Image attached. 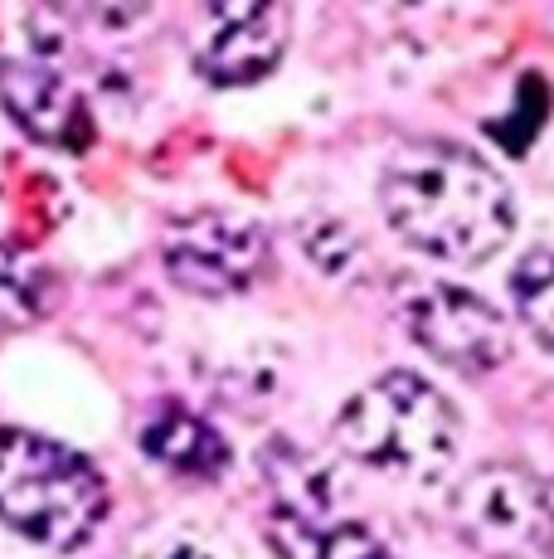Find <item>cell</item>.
I'll return each mask as SVG.
<instances>
[{"label": "cell", "instance_id": "52a82bcc", "mask_svg": "<svg viewBox=\"0 0 554 559\" xmlns=\"http://www.w3.org/2000/svg\"><path fill=\"white\" fill-rule=\"evenodd\" d=\"M287 39H292V10L287 5L229 10L195 49V73L215 88H253L282 69Z\"/></svg>", "mask_w": 554, "mask_h": 559}, {"label": "cell", "instance_id": "3957f363", "mask_svg": "<svg viewBox=\"0 0 554 559\" xmlns=\"http://www.w3.org/2000/svg\"><path fill=\"white\" fill-rule=\"evenodd\" d=\"M336 438L356 462L399 477H433L457 453V408L423 374L389 370L370 380L336 418Z\"/></svg>", "mask_w": 554, "mask_h": 559}, {"label": "cell", "instance_id": "4fadbf2b", "mask_svg": "<svg viewBox=\"0 0 554 559\" xmlns=\"http://www.w3.org/2000/svg\"><path fill=\"white\" fill-rule=\"evenodd\" d=\"M540 545L554 555V481L540 487Z\"/></svg>", "mask_w": 554, "mask_h": 559}, {"label": "cell", "instance_id": "7a4b0ae2", "mask_svg": "<svg viewBox=\"0 0 554 559\" xmlns=\"http://www.w3.org/2000/svg\"><path fill=\"white\" fill-rule=\"evenodd\" d=\"M108 515V481L83 453L35 428H0V521L29 545L79 550Z\"/></svg>", "mask_w": 554, "mask_h": 559}, {"label": "cell", "instance_id": "7c38bea8", "mask_svg": "<svg viewBox=\"0 0 554 559\" xmlns=\"http://www.w3.org/2000/svg\"><path fill=\"white\" fill-rule=\"evenodd\" d=\"M39 302V267L20 249H0V317L5 311H35Z\"/></svg>", "mask_w": 554, "mask_h": 559}, {"label": "cell", "instance_id": "5bb4252c", "mask_svg": "<svg viewBox=\"0 0 554 559\" xmlns=\"http://www.w3.org/2000/svg\"><path fill=\"white\" fill-rule=\"evenodd\" d=\"M166 559H215V555H205V550H195V545H180V550H170Z\"/></svg>", "mask_w": 554, "mask_h": 559}, {"label": "cell", "instance_id": "6da1fadb", "mask_svg": "<svg viewBox=\"0 0 554 559\" xmlns=\"http://www.w3.org/2000/svg\"><path fill=\"white\" fill-rule=\"evenodd\" d=\"M380 210L409 249L472 267L506 249L516 200L496 166L453 142H413L380 176Z\"/></svg>", "mask_w": 554, "mask_h": 559}, {"label": "cell", "instance_id": "277c9868", "mask_svg": "<svg viewBox=\"0 0 554 559\" xmlns=\"http://www.w3.org/2000/svg\"><path fill=\"white\" fill-rule=\"evenodd\" d=\"M273 243L263 224L229 210H190L166 224L161 263L190 297H239L268 273Z\"/></svg>", "mask_w": 554, "mask_h": 559}, {"label": "cell", "instance_id": "5b68a950", "mask_svg": "<svg viewBox=\"0 0 554 559\" xmlns=\"http://www.w3.org/2000/svg\"><path fill=\"white\" fill-rule=\"evenodd\" d=\"M404 326L438 365L457 374H492L516 350V331L486 297L457 283H429L404 302Z\"/></svg>", "mask_w": 554, "mask_h": 559}, {"label": "cell", "instance_id": "9c48e42d", "mask_svg": "<svg viewBox=\"0 0 554 559\" xmlns=\"http://www.w3.org/2000/svg\"><path fill=\"white\" fill-rule=\"evenodd\" d=\"M142 453L185 481H219L233 462L229 438H224L209 418L190 414V408H180V404L161 408V414L142 428Z\"/></svg>", "mask_w": 554, "mask_h": 559}, {"label": "cell", "instance_id": "8992f818", "mask_svg": "<svg viewBox=\"0 0 554 559\" xmlns=\"http://www.w3.org/2000/svg\"><path fill=\"white\" fill-rule=\"evenodd\" d=\"M0 107L29 142L59 156H83L98 142L88 98L39 59H0Z\"/></svg>", "mask_w": 554, "mask_h": 559}, {"label": "cell", "instance_id": "30bf717a", "mask_svg": "<svg viewBox=\"0 0 554 559\" xmlns=\"http://www.w3.org/2000/svg\"><path fill=\"white\" fill-rule=\"evenodd\" d=\"M268 540L277 559H394L380 535H370L360 521L326 511V515H268Z\"/></svg>", "mask_w": 554, "mask_h": 559}, {"label": "cell", "instance_id": "8fae6325", "mask_svg": "<svg viewBox=\"0 0 554 559\" xmlns=\"http://www.w3.org/2000/svg\"><path fill=\"white\" fill-rule=\"evenodd\" d=\"M510 307L516 321L554 356V253L535 249L516 263L510 273Z\"/></svg>", "mask_w": 554, "mask_h": 559}, {"label": "cell", "instance_id": "ba28073f", "mask_svg": "<svg viewBox=\"0 0 554 559\" xmlns=\"http://www.w3.org/2000/svg\"><path fill=\"white\" fill-rule=\"evenodd\" d=\"M540 487L545 481L526 477L520 467H482L477 477L462 481L453 497L457 515H462L467 535L510 545V540H540Z\"/></svg>", "mask_w": 554, "mask_h": 559}]
</instances>
